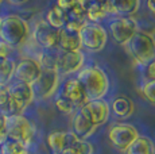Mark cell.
Listing matches in <instances>:
<instances>
[{
	"label": "cell",
	"instance_id": "obj_7",
	"mask_svg": "<svg viewBox=\"0 0 155 154\" xmlns=\"http://www.w3.org/2000/svg\"><path fill=\"white\" fill-rule=\"evenodd\" d=\"M138 137H139L138 130L134 126H131V124H126V123L113 124L108 132V138L111 145L116 149L123 150V152H126L127 147Z\"/></svg>",
	"mask_w": 155,
	"mask_h": 154
},
{
	"label": "cell",
	"instance_id": "obj_36",
	"mask_svg": "<svg viewBox=\"0 0 155 154\" xmlns=\"http://www.w3.org/2000/svg\"><path fill=\"white\" fill-rule=\"evenodd\" d=\"M2 3H3V0H0V4H2Z\"/></svg>",
	"mask_w": 155,
	"mask_h": 154
},
{
	"label": "cell",
	"instance_id": "obj_13",
	"mask_svg": "<svg viewBox=\"0 0 155 154\" xmlns=\"http://www.w3.org/2000/svg\"><path fill=\"white\" fill-rule=\"evenodd\" d=\"M80 112L84 114L96 127H99L108 122L111 108L104 100H89L80 108Z\"/></svg>",
	"mask_w": 155,
	"mask_h": 154
},
{
	"label": "cell",
	"instance_id": "obj_34",
	"mask_svg": "<svg viewBox=\"0 0 155 154\" xmlns=\"http://www.w3.org/2000/svg\"><path fill=\"white\" fill-rule=\"evenodd\" d=\"M92 2H96V3H100V4H105L108 3V0H92Z\"/></svg>",
	"mask_w": 155,
	"mask_h": 154
},
{
	"label": "cell",
	"instance_id": "obj_24",
	"mask_svg": "<svg viewBox=\"0 0 155 154\" xmlns=\"http://www.w3.org/2000/svg\"><path fill=\"white\" fill-rule=\"evenodd\" d=\"M0 150L2 154H28V147L26 145L12 139H7L5 142H3L0 145Z\"/></svg>",
	"mask_w": 155,
	"mask_h": 154
},
{
	"label": "cell",
	"instance_id": "obj_18",
	"mask_svg": "<svg viewBox=\"0 0 155 154\" xmlns=\"http://www.w3.org/2000/svg\"><path fill=\"white\" fill-rule=\"evenodd\" d=\"M84 7L86 20H91L92 23H96L99 20L104 19L105 15L108 14L105 4H100V3L92 2V0H80Z\"/></svg>",
	"mask_w": 155,
	"mask_h": 154
},
{
	"label": "cell",
	"instance_id": "obj_6",
	"mask_svg": "<svg viewBox=\"0 0 155 154\" xmlns=\"http://www.w3.org/2000/svg\"><path fill=\"white\" fill-rule=\"evenodd\" d=\"M80 39L81 45L89 52H100L107 43V31L99 23L88 22L80 30Z\"/></svg>",
	"mask_w": 155,
	"mask_h": 154
},
{
	"label": "cell",
	"instance_id": "obj_16",
	"mask_svg": "<svg viewBox=\"0 0 155 154\" xmlns=\"http://www.w3.org/2000/svg\"><path fill=\"white\" fill-rule=\"evenodd\" d=\"M81 39L80 34L76 31L68 30L62 27L58 30V49L61 52H73V50H81Z\"/></svg>",
	"mask_w": 155,
	"mask_h": 154
},
{
	"label": "cell",
	"instance_id": "obj_33",
	"mask_svg": "<svg viewBox=\"0 0 155 154\" xmlns=\"http://www.w3.org/2000/svg\"><path fill=\"white\" fill-rule=\"evenodd\" d=\"M10 3H12V4H25V3H27L28 0H8Z\"/></svg>",
	"mask_w": 155,
	"mask_h": 154
},
{
	"label": "cell",
	"instance_id": "obj_4",
	"mask_svg": "<svg viewBox=\"0 0 155 154\" xmlns=\"http://www.w3.org/2000/svg\"><path fill=\"white\" fill-rule=\"evenodd\" d=\"M7 123V139L20 142V143L30 146L35 135V127L25 115H11L5 116Z\"/></svg>",
	"mask_w": 155,
	"mask_h": 154
},
{
	"label": "cell",
	"instance_id": "obj_38",
	"mask_svg": "<svg viewBox=\"0 0 155 154\" xmlns=\"http://www.w3.org/2000/svg\"><path fill=\"white\" fill-rule=\"evenodd\" d=\"M154 154H155V153H154Z\"/></svg>",
	"mask_w": 155,
	"mask_h": 154
},
{
	"label": "cell",
	"instance_id": "obj_32",
	"mask_svg": "<svg viewBox=\"0 0 155 154\" xmlns=\"http://www.w3.org/2000/svg\"><path fill=\"white\" fill-rule=\"evenodd\" d=\"M147 7L150 8V11L155 15V0H147Z\"/></svg>",
	"mask_w": 155,
	"mask_h": 154
},
{
	"label": "cell",
	"instance_id": "obj_10",
	"mask_svg": "<svg viewBox=\"0 0 155 154\" xmlns=\"http://www.w3.org/2000/svg\"><path fill=\"white\" fill-rule=\"evenodd\" d=\"M109 28H111V34L115 42H117L119 45H127L128 41L138 31V23L134 18L123 16L112 20Z\"/></svg>",
	"mask_w": 155,
	"mask_h": 154
},
{
	"label": "cell",
	"instance_id": "obj_28",
	"mask_svg": "<svg viewBox=\"0 0 155 154\" xmlns=\"http://www.w3.org/2000/svg\"><path fill=\"white\" fill-rule=\"evenodd\" d=\"M14 47H11L8 43L0 39V60H5V58H11Z\"/></svg>",
	"mask_w": 155,
	"mask_h": 154
},
{
	"label": "cell",
	"instance_id": "obj_29",
	"mask_svg": "<svg viewBox=\"0 0 155 154\" xmlns=\"http://www.w3.org/2000/svg\"><path fill=\"white\" fill-rule=\"evenodd\" d=\"M7 141V123H5V116L0 114V145Z\"/></svg>",
	"mask_w": 155,
	"mask_h": 154
},
{
	"label": "cell",
	"instance_id": "obj_27",
	"mask_svg": "<svg viewBox=\"0 0 155 154\" xmlns=\"http://www.w3.org/2000/svg\"><path fill=\"white\" fill-rule=\"evenodd\" d=\"M144 97L151 103V104L155 105V80H150L147 81L144 85H143V89H142Z\"/></svg>",
	"mask_w": 155,
	"mask_h": 154
},
{
	"label": "cell",
	"instance_id": "obj_17",
	"mask_svg": "<svg viewBox=\"0 0 155 154\" xmlns=\"http://www.w3.org/2000/svg\"><path fill=\"white\" fill-rule=\"evenodd\" d=\"M96 130V126L85 116L81 112H77V115L73 119V132L77 135L80 139H86L89 138Z\"/></svg>",
	"mask_w": 155,
	"mask_h": 154
},
{
	"label": "cell",
	"instance_id": "obj_25",
	"mask_svg": "<svg viewBox=\"0 0 155 154\" xmlns=\"http://www.w3.org/2000/svg\"><path fill=\"white\" fill-rule=\"evenodd\" d=\"M10 91L8 85L0 84V114L8 116L10 115Z\"/></svg>",
	"mask_w": 155,
	"mask_h": 154
},
{
	"label": "cell",
	"instance_id": "obj_9",
	"mask_svg": "<svg viewBox=\"0 0 155 154\" xmlns=\"http://www.w3.org/2000/svg\"><path fill=\"white\" fill-rule=\"evenodd\" d=\"M32 39L43 50L58 49V30L49 25L46 20H41L32 28Z\"/></svg>",
	"mask_w": 155,
	"mask_h": 154
},
{
	"label": "cell",
	"instance_id": "obj_11",
	"mask_svg": "<svg viewBox=\"0 0 155 154\" xmlns=\"http://www.w3.org/2000/svg\"><path fill=\"white\" fill-rule=\"evenodd\" d=\"M41 72H42V66L37 58L25 57L18 64H15L14 79L16 81L27 82V84L32 85L41 76Z\"/></svg>",
	"mask_w": 155,
	"mask_h": 154
},
{
	"label": "cell",
	"instance_id": "obj_1",
	"mask_svg": "<svg viewBox=\"0 0 155 154\" xmlns=\"http://www.w3.org/2000/svg\"><path fill=\"white\" fill-rule=\"evenodd\" d=\"M77 80L81 82L86 99L101 100L109 89V80L107 73L99 66H88L78 72Z\"/></svg>",
	"mask_w": 155,
	"mask_h": 154
},
{
	"label": "cell",
	"instance_id": "obj_12",
	"mask_svg": "<svg viewBox=\"0 0 155 154\" xmlns=\"http://www.w3.org/2000/svg\"><path fill=\"white\" fill-rule=\"evenodd\" d=\"M85 62V55L81 50H73V52H59L57 54V70L62 72L64 75L80 72Z\"/></svg>",
	"mask_w": 155,
	"mask_h": 154
},
{
	"label": "cell",
	"instance_id": "obj_19",
	"mask_svg": "<svg viewBox=\"0 0 155 154\" xmlns=\"http://www.w3.org/2000/svg\"><path fill=\"white\" fill-rule=\"evenodd\" d=\"M155 145L150 138L139 135L130 146L127 147L126 154H154Z\"/></svg>",
	"mask_w": 155,
	"mask_h": 154
},
{
	"label": "cell",
	"instance_id": "obj_20",
	"mask_svg": "<svg viewBox=\"0 0 155 154\" xmlns=\"http://www.w3.org/2000/svg\"><path fill=\"white\" fill-rule=\"evenodd\" d=\"M111 108L115 112V115H117L120 118H130L134 114V111H135L134 102L130 97H126V96H120L113 100Z\"/></svg>",
	"mask_w": 155,
	"mask_h": 154
},
{
	"label": "cell",
	"instance_id": "obj_3",
	"mask_svg": "<svg viewBox=\"0 0 155 154\" xmlns=\"http://www.w3.org/2000/svg\"><path fill=\"white\" fill-rule=\"evenodd\" d=\"M128 50L138 64L147 65L155 60V38L148 32L136 31L128 41Z\"/></svg>",
	"mask_w": 155,
	"mask_h": 154
},
{
	"label": "cell",
	"instance_id": "obj_26",
	"mask_svg": "<svg viewBox=\"0 0 155 154\" xmlns=\"http://www.w3.org/2000/svg\"><path fill=\"white\" fill-rule=\"evenodd\" d=\"M55 107L58 111L64 112V114H71V112L76 109V107L73 105V103L69 102L68 99H65L64 96H59L55 100Z\"/></svg>",
	"mask_w": 155,
	"mask_h": 154
},
{
	"label": "cell",
	"instance_id": "obj_30",
	"mask_svg": "<svg viewBox=\"0 0 155 154\" xmlns=\"http://www.w3.org/2000/svg\"><path fill=\"white\" fill-rule=\"evenodd\" d=\"M146 76H147L148 81L150 80H155V60H153L146 65Z\"/></svg>",
	"mask_w": 155,
	"mask_h": 154
},
{
	"label": "cell",
	"instance_id": "obj_8",
	"mask_svg": "<svg viewBox=\"0 0 155 154\" xmlns=\"http://www.w3.org/2000/svg\"><path fill=\"white\" fill-rule=\"evenodd\" d=\"M59 81V73L55 69H42L41 76L38 80L32 84V91L34 96L39 99H49L50 96L55 93L58 88Z\"/></svg>",
	"mask_w": 155,
	"mask_h": 154
},
{
	"label": "cell",
	"instance_id": "obj_23",
	"mask_svg": "<svg viewBox=\"0 0 155 154\" xmlns=\"http://www.w3.org/2000/svg\"><path fill=\"white\" fill-rule=\"evenodd\" d=\"M15 73V62L11 58L0 60V84L8 85L14 79Z\"/></svg>",
	"mask_w": 155,
	"mask_h": 154
},
{
	"label": "cell",
	"instance_id": "obj_37",
	"mask_svg": "<svg viewBox=\"0 0 155 154\" xmlns=\"http://www.w3.org/2000/svg\"><path fill=\"white\" fill-rule=\"evenodd\" d=\"M0 154H2V150H0Z\"/></svg>",
	"mask_w": 155,
	"mask_h": 154
},
{
	"label": "cell",
	"instance_id": "obj_2",
	"mask_svg": "<svg viewBox=\"0 0 155 154\" xmlns=\"http://www.w3.org/2000/svg\"><path fill=\"white\" fill-rule=\"evenodd\" d=\"M31 37V28H30L27 20H25L19 15H7L2 18V26H0V39L8 43L11 47H20Z\"/></svg>",
	"mask_w": 155,
	"mask_h": 154
},
{
	"label": "cell",
	"instance_id": "obj_14",
	"mask_svg": "<svg viewBox=\"0 0 155 154\" xmlns=\"http://www.w3.org/2000/svg\"><path fill=\"white\" fill-rule=\"evenodd\" d=\"M61 96H64L65 99H68L69 102L73 103V105L76 108L77 107L81 108L82 105L88 102L84 88H82L81 82L77 79H69L65 81L64 87H62Z\"/></svg>",
	"mask_w": 155,
	"mask_h": 154
},
{
	"label": "cell",
	"instance_id": "obj_21",
	"mask_svg": "<svg viewBox=\"0 0 155 154\" xmlns=\"http://www.w3.org/2000/svg\"><path fill=\"white\" fill-rule=\"evenodd\" d=\"M47 145L53 153H59L69 145V131H53L47 135Z\"/></svg>",
	"mask_w": 155,
	"mask_h": 154
},
{
	"label": "cell",
	"instance_id": "obj_5",
	"mask_svg": "<svg viewBox=\"0 0 155 154\" xmlns=\"http://www.w3.org/2000/svg\"><path fill=\"white\" fill-rule=\"evenodd\" d=\"M8 91H10V115H22L25 109L34 102V91L32 85L27 82L16 81L8 84Z\"/></svg>",
	"mask_w": 155,
	"mask_h": 154
},
{
	"label": "cell",
	"instance_id": "obj_15",
	"mask_svg": "<svg viewBox=\"0 0 155 154\" xmlns=\"http://www.w3.org/2000/svg\"><path fill=\"white\" fill-rule=\"evenodd\" d=\"M140 0H108V14H116L120 16H131L139 10Z\"/></svg>",
	"mask_w": 155,
	"mask_h": 154
},
{
	"label": "cell",
	"instance_id": "obj_22",
	"mask_svg": "<svg viewBox=\"0 0 155 154\" xmlns=\"http://www.w3.org/2000/svg\"><path fill=\"white\" fill-rule=\"evenodd\" d=\"M46 20L47 23H49L51 27L57 28V30H59V28L65 27V22H66V15H65V12L61 10V8L58 7V5H53L51 8H50L49 11H47L46 14Z\"/></svg>",
	"mask_w": 155,
	"mask_h": 154
},
{
	"label": "cell",
	"instance_id": "obj_35",
	"mask_svg": "<svg viewBox=\"0 0 155 154\" xmlns=\"http://www.w3.org/2000/svg\"><path fill=\"white\" fill-rule=\"evenodd\" d=\"M0 26H2V16H0Z\"/></svg>",
	"mask_w": 155,
	"mask_h": 154
},
{
	"label": "cell",
	"instance_id": "obj_31",
	"mask_svg": "<svg viewBox=\"0 0 155 154\" xmlns=\"http://www.w3.org/2000/svg\"><path fill=\"white\" fill-rule=\"evenodd\" d=\"M53 154H80L77 150H74L73 147H66V149H64L62 152L59 153H53Z\"/></svg>",
	"mask_w": 155,
	"mask_h": 154
}]
</instances>
